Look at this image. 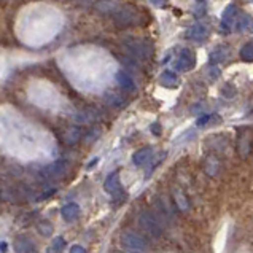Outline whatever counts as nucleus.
<instances>
[{"instance_id":"obj_3","label":"nucleus","mask_w":253,"mask_h":253,"mask_svg":"<svg viewBox=\"0 0 253 253\" xmlns=\"http://www.w3.org/2000/svg\"><path fill=\"white\" fill-rule=\"evenodd\" d=\"M125 48L135 57V59H142V61L148 59L151 53H153V49H151V45H148V42L139 40V39L125 42Z\"/></svg>"},{"instance_id":"obj_16","label":"nucleus","mask_w":253,"mask_h":253,"mask_svg":"<svg viewBox=\"0 0 253 253\" xmlns=\"http://www.w3.org/2000/svg\"><path fill=\"white\" fill-rule=\"evenodd\" d=\"M237 150H239V155L245 158L250 153V131L244 129L239 135V140H237Z\"/></svg>"},{"instance_id":"obj_18","label":"nucleus","mask_w":253,"mask_h":253,"mask_svg":"<svg viewBox=\"0 0 253 253\" xmlns=\"http://www.w3.org/2000/svg\"><path fill=\"white\" fill-rule=\"evenodd\" d=\"M39 233L42 234V236H45V237H49L53 234V225L49 221H42V223H39Z\"/></svg>"},{"instance_id":"obj_22","label":"nucleus","mask_w":253,"mask_h":253,"mask_svg":"<svg viewBox=\"0 0 253 253\" xmlns=\"http://www.w3.org/2000/svg\"><path fill=\"white\" fill-rule=\"evenodd\" d=\"M112 97V100H108V104H112V105H115V107H121L123 104H125V99H123L121 96H110Z\"/></svg>"},{"instance_id":"obj_9","label":"nucleus","mask_w":253,"mask_h":253,"mask_svg":"<svg viewBox=\"0 0 253 253\" xmlns=\"http://www.w3.org/2000/svg\"><path fill=\"white\" fill-rule=\"evenodd\" d=\"M113 19L118 26H134L135 23H139V18H137V11L132 8H121V10H115L113 13Z\"/></svg>"},{"instance_id":"obj_2","label":"nucleus","mask_w":253,"mask_h":253,"mask_svg":"<svg viewBox=\"0 0 253 253\" xmlns=\"http://www.w3.org/2000/svg\"><path fill=\"white\" fill-rule=\"evenodd\" d=\"M120 242L123 247H126L129 252H134V253H142L148 249V242L145 237L139 233H135V231H131V229L123 231L120 236Z\"/></svg>"},{"instance_id":"obj_23","label":"nucleus","mask_w":253,"mask_h":253,"mask_svg":"<svg viewBox=\"0 0 253 253\" xmlns=\"http://www.w3.org/2000/svg\"><path fill=\"white\" fill-rule=\"evenodd\" d=\"M70 253H88V252H86V249L82 247V245H72Z\"/></svg>"},{"instance_id":"obj_26","label":"nucleus","mask_w":253,"mask_h":253,"mask_svg":"<svg viewBox=\"0 0 253 253\" xmlns=\"http://www.w3.org/2000/svg\"><path fill=\"white\" fill-rule=\"evenodd\" d=\"M113 253H131V252H121V250H117V252H113ZM134 253V252H132Z\"/></svg>"},{"instance_id":"obj_14","label":"nucleus","mask_w":253,"mask_h":253,"mask_svg":"<svg viewBox=\"0 0 253 253\" xmlns=\"http://www.w3.org/2000/svg\"><path fill=\"white\" fill-rule=\"evenodd\" d=\"M80 206L75 204V202H70V204L67 206H64L61 209V215H62V218L66 220V221H75L78 216H80Z\"/></svg>"},{"instance_id":"obj_7","label":"nucleus","mask_w":253,"mask_h":253,"mask_svg":"<svg viewBox=\"0 0 253 253\" xmlns=\"http://www.w3.org/2000/svg\"><path fill=\"white\" fill-rule=\"evenodd\" d=\"M69 169V161L66 160H59L53 164L46 166V168H43L42 173L45 175V178L48 180H54V178H61L66 175V172Z\"/></svg>"},{"instance_id":"obj_21","label":"nucleus","mask_w":253,"mask_h":253,"mask_svg":"<svg viewBox=\"0 0 253 253\" xmlns=\"http://www.w3.org/2000/svg\"><path fill=\"white\" fill-rule=\"evenodd\" d=\"M249 23H250V19L247 18V16H242L241 19L237 18V23H236V29L237 31H244L245 27L249 26Z\"/></svg>"},{"instance_id":"obj_25","label":"nucleus","mask_w":253,"mask_h":253,"mask_svg":"<svg viewBox=\"0 0 253 253\" xmlns=\"http://www.w3.org/2000/svg\"><path fill=\"white\" fill-rule=\"evenodd\" d=\"M6 250H8V244L5 241H0V253H6Z\"/></svg>"},{"instance_id":"obj_6","label":"nucleus","mask_w":253,"mask_h":253,"mask_svg":"<svg viewBox=\"0 0 253 253\" xmlns=\"http://www.w3.org/2000/svg\"><path fill=\"white\" fill-rule=\"evenodd\" d=\"M237 18H239V8L236 3H229L221 14V31L231 32L236 27Z\"/></svg>"},{"instance_id":"obj_11","label":"nucleus","mask_w":253,"mask_h":253,"mask_svg":"<svg viewBox=\"0 0 253 253\" xmlns=\"http://www.w3.org/2000/svg\"><path fill=\"white\" fill-rule=\"evenodd\" d=\"M231 56V49L228 45H218L213 51L211 53V57H209V61H211L212 66L215 64H220V62H225L226 59H229Z\"/></svg>"},{"instance_id":"obj_1","label":"nucleus","mask_w":253,"mask_h":253,"mask_svg":"<svg viewBox=\"0 0 253 253\" xmlns=\"http://www.w3.org/2000/svg\"><path fill=\"white\" fill-rule=\"evenodd\" d=\"M137 221H139V226L151 237H160L164 233V226H163V223L160 220V216H158V213L147 211V209L139 213Z\"/></svg>"},{"instance_id":"obj_20","label":"nucleus","mask_w":253,"mask_h":253,"mask_svg":"<svg viewBox=\"0 0 253 253\" xmlns=\"http://www.w3.org/2000/svg\"><path fill=\"white\" fill-rule=\"evenodd\" d=\"M175 199H177V204H178V207H180V211H186L188 204H186V198L183 196V193L177 191V194H175Z\"/></svg>"},{"instance_id":"obj_13","label":"nucleus","mask_w":253,"mask_h":253,"mask_svg":"<svg viewBox=\"0 0 253 253\" xmlns=\"http://www.w3.org/2000/svg\"><path fill=\"white\" fill-rule=\"evenodd\" d=\"M117 83L120 84V88L126 92H134L135 91V83L132 80V77L126 74V72H118L117 74Z\"/></svg>"},{"instance_id":"obj_8","label":"nucleus","mask_w":253,"mask_h":253,"mask_svg":"<svg viewBox=\"0 0 253 253\" xmlns=\"http://www.w3.org/2000/svg\"><path fill=\"white\" fill-rule=\"evenodd\" d=\"M104 190L105 193L110 194L112 198L117 199L118 196H121L123 194V185H121V180H120V172L118 170H115L112 172L110 175H108L105 178V182H104Z\"/></svg>"},{"instance_id":"obj_4","label":"nucleus","mask_w":253,"mask_h":253,"mask_svg":"<svg viewBox=\"0 0 253 253\" xmlns=\"http://www.w3.org/2000/svg\"><path fill=\"white\" fill-rule=\"evenodd\" d=\"M209 35H211V24L206 23V21H198L196 24H193L191 27L186 29L185 37L191 42L202 43L209 39Z\"/></svg>"},{"instance_id":"obj_10","label":"nucleus","mask_w":253,"mask_h":253,"mask_svg":"<svg viewBox=\"0 0 253 253\" xmlns=\"http://www.w3.org/2000/svg\"><path fill=\"white\" fill-rule=\"evenodd\" d=\"M14 252L16 253H39V249L32 239L27 236H19L14 241Z\"/></svg>"},{"instance_id":"obj_5","label":"nucleus","mask_w":253,"mask_h":253,"mask_svg":"<svg viewBox=\"0 0 253 253\" xmlns=\"http://www.w3.org/2000/svg\"><path fill=\"white\" fill-rule=\"evenodd\" d=\"M196 66V54L190 48H183L173 61V72H190Z\"/></svg>"},{"instance_id":"obj_24","label":"nucleus","mask_w":253,"mask_h":253,"mask_svg":"<svg viewBox=\"0 0 253 253\" xmlns=\"http://www.w3.org/2000/svg\"><path fill=\"white\" fill-rule=\"evenodd\" d=\"M56 188H49V191H46V193H43L42 196H40V199H45V198H49L51 194H56Z\"/></svg>"},{"instance_id":"obj_19","label":"nucleus","mask_w":253,"mask_h":253,"mask_svg":"<svg viewBox=\"0 0 253 253\" xmlns=\"http://www.w3.org/2000/svg\"><path fill=\"white\" fill-rule=\"evenodd\" d=\"M64 247H66V239H64L62 236H59V237H54V241H53V244H51V247L49 249H53L54 252H62L64 250Z\"/></svg>"},{"instance_id":"obj_15","label":"nucleus","mask_w":253,"mask_h":253,"mask_svg":"<svg viewBox=\"0 0 253 253\" xmlns=\"http://www.w3.org/2000/svg\"><path fill=\"white\" fill-rule=\"evenodd\" d=\"M160 83L164 86V88H175V86H178V83H180V78L177 75V72L164 70L160 77Z\"/></svg>"},{"instance_id":"obj_17","label":"nucleus","mask_w":253,"mask_h":253,"mask_svg":"<svg viewBox=\"0 0 253 253\" xmlns=\"http://www.w3.org/2000/svg\"><path fill=\"white\" fill-rule=\"evenodd\" d=\"M241 59L245 62H253V42L245 43V45L241 48Z\"/></svg>"},{"instance_id":"obj_27","label":"nucleus","mask_w":253,"mask_h":253,"mask_svg":"<svg viewBox=\"0 0 253 253\" xmlns=\"http://www.w3.org/2000/svg\"><path fill=\"white\" fill-rule=\"evenodd\" d=\"M48 253H59V252H54L53 249H48Z\"/></svg>"},{"instance_id":"obj_12","label":"nucleus","mask_w":253,"mask_h":253,"mask_svg":"<svg viewBox=\"0 0 253 253\" xmlns=\"http://www.w3.org/2000/svg\"><path fill=\"white\" fill-rule=\"evenodd\" d=\"M151 158H153V148L145 147V148H140L139 151H135L134 156H132V163L140 168V166L148 164Z\"/></svg>"}]
</instances>
